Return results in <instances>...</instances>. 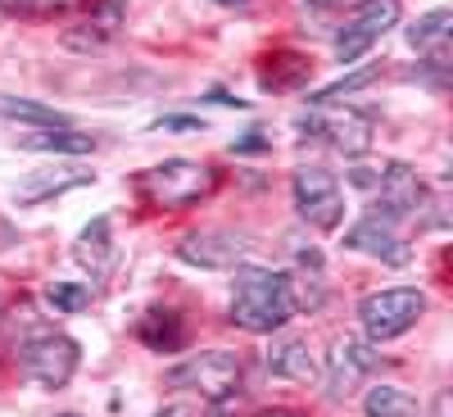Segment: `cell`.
<instances>
[{
  "label": "cell",
  "mask_w": 453,
  "mask_h": 417,
  "mask_svg": "<svg viewBox=\"0 0 453 417\" xmlns=\"http://www.w3.org/2000/svg\"><path fill=\"white\" fill-rule=\"evenodd\" d=\"M290 286H286V273H273V268H250L241 263L236 268V282H232V322L241 331H254V336H273L290 322Z\"/></svg>",
  "instance_id": "cell-1"
},
{
  "label": "cell",
  "mask_w": 453,
  "mask_h": 417,
  "mask_svg": "<svg viewBox=\"0 0 453 417\" xmlns=\"http://www.w3.org/2000/svg\"><path fill=\"white\" fill-rule=\"evenodd\" d=\"M132 191L141 196L145 209H159V213L164 209H191L218 191V173L209 164H196V159H168V164L136 173Z\"/></svg>",
  "instance_id": "cell-2"
},
{
  "label": "cell",
  "mask_w": 453,
  "mask_h": 417,
  "mask_svg": "<svg viewBox=\"0 0 453 417\" xmlns=\"http://www.w3.org/2000/svg\"><path fill=\"white\" fill-rule=\"evenodd\" d=\"M78 340H68L64 331H50V327H32L23 340H19V372L27 382H36L42 390H64L78 372Z\"/></svg>",
  "instance_id": "cell-3"
},
{
  "label": "cell",
  "mask_w": 453,
  "mask_h": 417,
  "mask_svg": "<svg viewBox=\"0 0 453 417\" xmlns=\"http://www.w3.org/2000/svg\"><path fill=\"white\" fill-rule=\"evenodd\" d=\"M422 313H426V295L418 286H390V290H372L358 299V322L372 345H386V340L412 331Z\"/></svg>",
  "instance_id": "cell-4"
},
{
  "label": "cell",
  "mask_w": 453,
  "mask_h": 417,
  "mask_svg": "<svg viewBox=\"0 0 453 417\" xmlns=\"http://www.w3.org/2000/svg\"><path fill=\"white\" fill-rule=\"evenodd\" d=\"M295 127H299V132H313L318 141H326L331 150H340V155H349V159L367 155V150H372V132H376L372 113L335 109V104H313V109H304V113L295 119Z\"/></svg>",
  "instance_id": "cell-5"
},
{
  "label": "cell",
  "mask_w": 453,
  "mask_h": 417,
  "mask_svg": "<svg viewBox=\"0 0 453 417\" xmlns=\"http://www.w3.org/2000/svg\"><path fill=\"white\" fill-rule=\"evenodd\" d=\"M168 386L173 390H196L200 399H226L241 390V359L226 354V350H204L191 354L186 363L168 367Z\"/></svg>",
  "instance_id": "cell-6"
},
{
  "label": "cell",
  "mask_w": 453,
  "mask_h": 417,
  "mask_svg": "<svg viewBox=\"0 0 453 417\" xmlns=\"http://www.w3.org/2000/svg\"><path fill=\"white\" fill-rule=\"evenodd\" d=\"M290 191H295L299 218H304L309 227H318V232H331V227H340V218H345V196H340L335 173H326L318 164L299 168L295 181H290Z\"/></svg>",
  "instance_id": "cell-7"
},
{
  "label": "cell",
  "mask_w": 453,
  "mask_h": 417,
  "mask_svg": "<svg viewBox=\"0 0 453 417\" xmlns=\"http://www.w3.org/2000/svg\"><path fill=\"white\" fill-rule=\"evenodd\" d=\"M254 250L250 232H236V227H204V232H191L181 236L177 245V259L191 263V268H241V259Z\"/></svg>",
  "instance_id": "cell-8"
},
{
  "label": "cell",
  "mask_w": 453,
  "mask_h": 417,
  "mask_svg": "<svg viewBox=\"0 0 453 417\" xmlns=\"http://www.w3.org/2000/svg\"><path fill=\"white\" fill-rule=\"evenodd\" d=\"M376 363H381V354L372 350V340L340 336L335 345H331V363H326V395H331L335 404H340V399H349Z\"/></svg>",
  "instance_id": "cell-9"
},
{
  "label": "cell",
  "mask_w": 453,
  "mask_h": 417,
  "mask_svg": "<svg viewBox=\"0 0 453 417\" xmlns=\"http://www.w3.org/2000/svg\"><path fill=\"white\" fill-rule=\"evenodd\" d=\"M395 23H399V0H367V10L335 36V59L340 64H354L367 46L381 42Z\"/></svg>",
  "instance_id": "cell-10"
},
{
  "label": "cell",
  "mask_w": 453,
  "mask_h": 417,
  "mask_svg": "<svg viewBox=\"0 0 453 417\" xmlns=\"http://www.w3.org/2000/svg\"><path fill=\"white\" fill-rule=\"evenodd\" d=\"M376 186H381V196H376V209H372V213H376V218H390V222L418 213L422 200H426L422 177L412 173L408 164H390L381 177H376Z\"/></svg>",
  "instance_id": "cell-11"
},
{
  "label": "cell",
  "mask_w": 453,
  "mask_h": 417,
  "mask_svg": "<svg viewBox=\"0 0 453 417\" xmlns=\"http://www.w3.org/2000/svg\"><path fill=\"white\" fill-rule=\"evenodd\" d=\"M123 19H127V10L119 5V0H91V14L87 19H78L73 27H64V46L68 50H104L113 36H119V27H123Z\"/></svg>",
  "instance_id": "cell-12"
},
{
  "label": "cell",
  "mask_w": 453,
  "mask_h": 417,
  "mask_svg": "<svg viewBox=\"0 0 453 417\" xmlns=\"http://www.w3.org/2000/svg\"><path fill=\"white\" fill-rule=\"evenodd\" d=\"M345 245L358 250V254H372V259H386V263H395V268L412 259V250H408L403 236L395 232V222H390V218H376V213H367L358 227H349Z\"/></svg>",
  "instance_id": "cell-13"
},
{
  "label": "cell",
  "mask_w": 453,
  "mask_h": 417,
  "mask_svg": "<svg viewBox=\"0 0 453 417\" xmlns=\"http://www.w3.org/2000/svg\"><path fill=\"white\" fill-rule=\"evenodd\" d=\"M87 181H96V177L82 173V168H42V173H27L14 186V200L19 205H46V200L73 191V186H87Z\"/></svg>",
  "instance_id": "cell-14"
},
{
  "label": "cell",
  "mask_w": 453,
  "mask_h": 417,
  "mask_svg": "<svg viewBox=\"0 0 453 417\" xmlns=\"http://www.w3.org/2000/svg\"><path fill=\"white\" fill-rule=\"evenodd\" d=\"M73 259H78L91 277H109V273H113V263H119V245H113V222H109V218H96L87 232L78 236V245H73Z\"/></svg>",
  "instance_id": "cell-15"
},
{
  "label": "cell",
  "mask_w": 453,
  "mask_h": 417,
  "mask_svg": "<svg viewBox=\"0 0 453 417\" xmlns=\"http://www.w3.org/2000/svg\"><path fill=\"white\" fill-rule=\"evenodd\" d=\"M309 73H313V59L309 55H299V50H273L268 59H263L258 68V82L263 91H299L309 82Z\"/></svg>",
  "instance_id": "cell-16"
},
{
  "label": "cell",
  "mask_w": 453,
  "mask_h": 417,
  "mask_svg": "<svg viewBox=\"0 0 453 417\" xmlns=\"http://www.w3.org/2000/svg\"><path fill=\"white\" fill-rule=\"evenodd\" d=\"M268 372H273V376H286V382H313L318 363H313V354H309L304 340L286 336V340H277V345L268 350Z\"/></svg>",
  "instance_id": "cell-17"
},
{
  "label": "cell",
  "mask_w": 453,
  "mask_h": 417,
  "mask_svg": "<svg viewBox=\"0 0 453 417\" xmlns=\"http://www.w3.org/2000/svg\"><path fill=\"white\" fill-rule=\"evenodd\" d=\"M136 336H141V345H150L155 354H177L186 345V327H181V318L173 309H150L141 318Z\"/></svg>",
  "instance_id": "cell-18"
},
{
  "label": "cell",
  "mask_w": 453,
  "mask_h": 417,
  "mask_svg": "<svg viewBox=\"0 0 453 417\" xmlns=\"http://www.w3.org/2000/svg\"><path fill=\"white\" fill-rule=\"evenodd\" d=\"M19 145L23 150H36V155H91L96 136L73 132V127H46V132H36V136H23Z\"/></svg>",
  "instance_id": "cell-19"
},
{
  "label": "cell",
  "mask_w": 453,
  "mask_h": 417,
  "mask_svg": "<svg viewBox=\"0 0 453 417\" xmlns=\"http://www.w3.org/2000/svg\"><path fill=\"white\" fill-rule=\"evenodd\" d=\"M0 119L32 123V127H68V119L59 109H50L42 100H27V96H5V91H0Z\"/></svg>",
  "instance_id": "cell-20"
},
{
  "label": "cell",
  "mask_w": 453,
  "mask_h": 417,
  "mask_svg": "<svg viewBox=\"0 0 453 417\" xmlns=\"http://www.w3.org/2000/svg\"><path fill=\"white\" fill-rule=\"evenodd\" d=\"M363 413L367 417H418L422 408H418V399H412L408 390H399V386H372L363 395Z\"/></svg>",
  "instance_id": "cell-21"
},
{
  "label": "cell",
  "mask_w": 453,
  "mask_h": 417,
  "mask_svg": "<svg viewBox=\"0 0 453 417\" xmlns=\"http://www.w3.org/2000/svg\"><path fill=\"white\" fill-rule=\"evenodd\" d=\"M449 27H453V10H431L408 27V46L412 50H435V46L449 42Z\"/></svg>",
  "instance_id": "cell-22"
},
{
  "label": "cell",
  "mask_w": 453,
  "mask_h": 417,
  "mask_svg": "<svg viewBox=\"0 0 453 417\" xmlns=\"http://www.w3.org/2000/svg\"><path fill=\"white\" fill-rule=\"evenodd\" d=\"M46 299H50L59 313H82L91 305V286H82V282H50L46 286Z\"/></svg>",
  "instance_id": "cell-23"
},
{
  "label": "cell",
  "mask_w": 453,
  "mask_h": 417,
  "mask_svg": "<svg viewBox=\"0 0 453 417\" xmlns=\"http://www.w3.org/2000/svg\"><path fill=\"white\" fill-rule=\"evenodd\" d=\"M376 73H381V64H367V68H358V73H349V78H335L331 87H322V91H313L309 100L313 104H335L340 96H349V91H358V87H367Z\"/></svg>",
  "instance_id": "cell-24"
},
{
  "label": "cell",
  "mask_w": 453,
  "mask_h": 417,
  "mask_svg": "<svg viewBox=\"0 0 453 417\" xmlns=\"http://www.w3.org/2000/svg\"><path fill=\"white\" fill-rule=\"evenodd\" d=\"M91 5V0H32V19H55V14H73Z\"/></svg>",
  "instance_id": "cell-25"
},
{
  "label": "cell",
  "mask_w": 453,
  "mask_h": 417,
  "mask_svg": "<svg viewBox=\"0 0 453 417\" xmlns=\"http://www.w3.org/2000/svg\"><path fill=\"white\" fill-rule=\"evenodd\" d=\"M155 127H164V132H204V123H200V119H186V113H173V119H159Z\"/></svg>",
  "instance_id": "cell-26"
},
{
  "label": "cell",
  "mask_w": 453,
  "mask_h": 417,
  "mask_svg": "<svg viewBox=\"0 0 453 417\" xmlns=\"http://www.w3.org/2000/svg\"><path fill=\"white\" fill-rule=\"evenodd\" d=\"M263 145H268V136H263V132H245L232 150H236V155H250V150H263Z\"/></svg>",
  "instance_id": "cell-27"
},
{
  "label": "cell",
  "mask_w": 453,
  "mask_h": 417,
  "mask_svg": "<svg viewBox=\"0 0 453 417\" xmlns=\"http://www.w3.org/2000/svg\"><path fill=\"white\" fill-rule=\"evenodd\" d=\"M0 10L14 19H32V0H0Z\"/></svg>",
  "instance_id": "cell-28"
},
{
  "label": "cell",
  "mask_w": 453,
  "mask_h": 417,
  "mask_svg": "<svg viewBox=\"0 0 453 417\" xmlns=\"http://www.w3.org/2000/svg\"><path fill=\"white\" fill-rule=\"evenodd\" d=\"M155 417H196V413H191V404H168V408H159Z\"/></svg>",
  "instance_id": "cell-29"
},
{
  "label": "cell",
  "mask_w": 453,
  "mask_h": 417,
  "mask_svg": "<svg viewBox=\"0 0 453 417\" xmlns=\"http://www.w3.org/2000/svg\"><path fill=\"white\" fill-rule=\"evenodd\" d=\"M258 417H304L299 408H268V413H258Z\"/></svg>",
  "instance_id": "cell-30"
},
{
  "label": "cell",
  "mask_w": 453,
  "mask_h": 417,
  "mask_svg": "<svg viewBox=\"0 0 453 417\" xmlns=\"http://www.w3.org/2000/svg\"><path fill=\"white\" fill-rule=\"evenodd\" d=\"M435 417H449V390L435 395Z\"/></svg>",
  "instance_id": "cell-31"
},
{
  "label": "cell",
  "mask_w": 453,
  "mask_h": 417,
  "mask_svg": "<svg viewBox=\"0 0 453 417\" xmlns=\"http://www.w3.org/2000/svg\"><path fill=\"white\" fill-rule=\"evenodd\" d=\"M304 5H318V10H326V5H340V0H304Z\"/></svg>",
  "instance_id": "cell-32"
},
{
  "label": "cell",
  "mask_w": 453,
  "mask_h": 417,
  "mask_svg": "<svg viewBox=\"0 0 453 417\" xmlns=\"http://www.w3.org/2000/svg\"><path fill=\"white\" fill-rule=\"evenodd\" d=\"M218 5H245V0H218Z\"/></svg>",
  "instance_id": "cell-33"
},
{
  "label": "cell",
  "mask_w": 453,
  "mask_h": 417,
  "mask_svg": "<svg viewBox=\"0 0 453 417\" xmlns=\"http://www.w3.org/2000/svg\"><path fill=\"white\" fill-rule=\"evenodd\" d=\"M64 417H78V413H64Z\"/></svg>",
  "instance_id": "cell-34"
}]
</instances>
